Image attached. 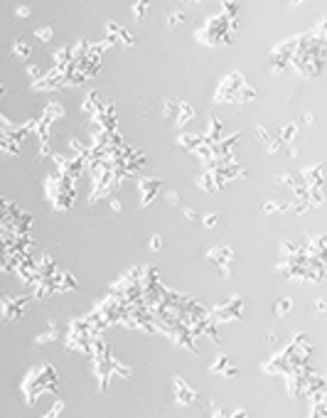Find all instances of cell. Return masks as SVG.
Wrapping results in <instances>:
<instances>
[{"label": "cell", "instance_id": "2e32d148", "mask_svg": "<svg viewBox=\"0 0 327 418\" xmlns=\"http://www.w3.org/2000/svg\"><path fill=\"white\" fill-rule=\"evenodd\" d=\"M226 418H248V413L244 408H237V411H231V413H226Z\"/></svg>", "mask_w": 327, "mask_h": 418}, {"label": "cell", "instance_id": "ac0fdd59", "mask_svg": "<svg viewBox=\"0 0 327 418\" xmlns=\"http://www.w3.org/2000/svg\"><path fill=\"white\" fill-rule=\"evenodd\" d=\"M148 246H150V249H153V251H158L160 246H162V239H160V237H153V239H150V244H148Z\"/></svg>", "mask_w": 327, "mask_h": 418}, {"label": "cell", "instance_id": "5bb4252c", "mask_svg": "<svg viewBox=\"0 0 327 418\" xmlns=\"http://www.w3.org/2000/svg\"><path fill=\"white\" fill-rule=\"evenodd\" d=\"M237 374H239V369H237V367H231V364H229V367H226L224 372H222V376H224V379H234Z\"/></svg>", "mask_w": 327, "mask_h": 418}, {"label": "cell", "instance_id": "cb8c5ba5", "mask_svg": "<svg viewBox=\"0 0 327 418\" xmlns=\"http://www.w3.org/2000/svg\"><path fill=\"white\" fill-rule=\"evenodd\" d=\"M111 209L113 212H121V202H118V199H111Z\"/></svg>", "mask_w": 327, "mask_h": 418}, {"label": "cell", "instance_id": "603a6c76", "mask_svg": "<svg viewBox=\"0 0 327 418\" xmlns=\"http://www.w3.org/2000/svg\"><path fill=\"white\" fill-rule=\"evenodd\" d=\"M15 49H17V52H20V54H23V57L27 54V47H25L23 42H17V45H15Z\"/></svg>", "mask_w": 327, "mask_h": 418}, {"label": "cell", "instance_id": "8fae6325", "mask_svg": "<svg viewBox=\"0 0 327 418\" xmlns=\"http://www.w3.org/2000/svg\"><path fill=\"white\" fill-rule=\"evenodd\" d=\"M229 362H231V359H229L226 354H219L214 362L209 364V374H222V372L226 369V367H229Z\"/></svg>", "mask_w": 327, "mask_h": 418}, {"label": "cell", "instance_id": "7a4b0ae2", "mask_svg": "<svg viewBox=\"0 0 327 418\" xmlns=\"http://www.w3.org/2000/svg\"><path fill=\"white\" fill-rule=\"evenodd\" d=\"M256 138L268 148V153H273V155H285V143L278 136H271V131L266 125H256Z\"/></svg>", "mask_w": 327, "mask_h": 418}, {"label": "cell", "instance_id": "9a60e30c", "mask_svg": "<svg viewBox=\"0 0 327 418\" xmlns=\"http://www.w3.org/2000/svg\"><path fill=\"white\" fill-rule=\"evenodd\" d=\"M37 37L47 42V40H52V30H49V27H42V30H37Z\"/></svg>", "mask_w": 327, "mask_h": 418}, {"label": "cell", "instance_id": "ffe728a7", "mask_svg": "<svg viewBox=\"0 0 327 418\" xmlns=\"http://www.w3.org/2000/svg\"><path fill=\"white\" fill-rule=\"evenodd\" d=\"M204 226H216V214H207V216H204Z\"/></svg>", "mask_w": 327, "mask_h": 418}, {"label": "cell", "instance_id": "30bf717a", "mask_svg": "<svg viewBox=\"0 0 327 418\" xmlns=\"http://www.w3.org/2000/svg\"><path fill=\"white\" fill-rule=\"evenodd\" d=\"M290 310H293V300H290V298H281V300L276 303V307H273V315L283 317V315H288Z\"/></svg>", "mask_w": 327, "mask_h": 418}, {"label": "cell", "instance_id": "ba28073f", "mask_svg": "<svg viewBox=\"0 0 327 418\" xmlns=\"http://www.w3.org/2000/svg\"><path fill=\"white\" fill-rule=\"evenodd\" d=\"M278 138H281L283 143H290L293 146L295 143V138H298V123H283L281 125V131H278Z\"/></svg>", "mask_w": 327, "mask_h": 418}, {"label": "cell", "instance_id": "8992f818", "mask_svg": "<svg viewBox=\"0 0 327 418\" xmlns=\"http://www.w3.org/2000/svg\"><path fill=\"white\" fill-rule=\"evenodd\" d=\"M207 256L214 261L216 266H229V261L234 259V249H231V246H226V244H219V246H212Z\"/></svg>", "mask_w": 327, "mask_h": 418}, {"label": "cell", "instance_id": "7c38bea8", "mask_svg": "<svg viewBox=\"0 0 327 418\" xmlns=\"http://www.w3.org/2000/svg\"><path fill=\"white\" fill-rule=\"evenodd\" d=\"M62 411H64V401H59V398H57L55 406L49 408V411H47L42 418H59V416H62Z\"/></svg>", "mask_w": 327, "mask_h": 418}, {"label": "cell", "instance_id": "6da1fadb", "mask_svg": "<svg viewBox=\"0 0 327 418\" xmlns=\"http://www.w3.org/2000/svg\"><path fill=\"white\" fill-rule=\"evenodd\" d=\"M212 317L216 322H229V320H241L244 317V298L241 295H231L229 300L219 303L212 310Z\"/></svg>", "mask_w": 327, "mask_h": 418}, {"label": "cell", "instance_id": "5b68a950", "mask_svg": "<svg viewBox=\"0 0 327 418\" xmlns=\"http://www.w3.org/2000/svg\"><path fill=\"white\" fill-rule=\"evenodd\" d=\"M160 185L162 182L158 180V177H143V180L138 182V187H140V207H148V204L155 199V194H158V190H160Z\"/></svg>", "mask_w": 327, "mask_h": 418}, {"label": "cell", "instance_id": "484cf974", "mask_svg": "<svg viewBox=\"0 0 327 418\" xmlns=\"http://www.w3.org/2000/svg\"><path fill=\"white\" fill-rule=\"evenodd\" d=\"M303 123H313V113H305V116H303Z\"/></svg>", "mask_w": 327, "mask_h": 418}, {"label": "cell", "instance_id": "3957f363", "mask_svg": "<svg viewBox=\"0 0 327 418\" xmlns=\"http://www.w3.org/2000/svg\"><path fill=\"white\" fill-rule=\"evenodd\" d=\"M27 303H30L27 295L25 298H8V295H3V317L5 320H17V317L23 315Z\"/></svg>", "mask_w": 327, "mask_h": 418}, {"label": "cell", "instance_id": "44dd1931", "mask_svg": "<svg viewBox=\"0 0 327 418\" xmlns=\"http://www.w3.org/2000/svg\"><path fill=\"white\" fill-rule=\"evenodd\" d=\"M315 310L320 313V315H322V313L327 310V305H325V300H322V298H320V300H315Z\"/></svg>", "mask_w": 327, "mask_h": 418}, {"label": "cell", "instance_id": "e0dca14e", "mask_svg": "<svg viewBox=\"0 0 327 418\" xmlns=\"http://www.w3.org/2000/svg\"><path fill=\"white\" fill-rule=\"evenodd\" d=\"M165 199H168V204H180V194H177V192H168V194H165Z\"/></svg>", "mask_w": 327, "mask_h": 418}, {"label": "cell", "instance_id": "d6986e66", "mask_svg": "<svg viewBox=\"0 0 327 418\" xmlns=\"http://www.w3.org/2000/svg\"><path fill=\"white\" fill-rule=\"evenodd\" d=\"M182 214H185V219H190V222H192V219H197V212H194L192 207H185V209H182Z\"/></svg>", "mask_w": 327, "mask_h": 418}, {"label": "cell", "instance_id": "9c48e42d", "mask_svg": "<svg viewBox=\"0 0 327 418\" xmlns=\"http://www.w3.org/2000/svg\"><path fill=\"white\" fill-rule=\"evenodd\" d=\"M325 416H327V404L325 401H310L307 418H325Z\"/></svg>", "mask_w": 327, "mask_h": 418}, {"label": "cell", "instance_id": "d4e9b609", "mask_svg": "<svg viewBox=\"0 0 327 418\" xmlns=\"http://www.w3.org/2000/svg\"><path fill=\"white\" fill-rule=\"evenodd\" d=\"M17 15H20V17H27V15H30V8H20V10H17Z\"/></svg>", "mask_w": 327, "mask_h": 418}, {"label": "cell", "instance_id": "277c9868", "mask_svg": "<svg viewBox=\"0 0 327 418\" xmlns=\"http://www.w3.org/2000/svg\"><path fill=\"white\" fill-rule=\"evenodd\" d=\"M172 386H175V401H177L180 406H190V404H194L197 391H194L192 386L185 384L182 376H175V379H172Z\"/></svg>", "mask_w": 327, "mask_h": 418}, {"label": "cell", "instance_id": "4fadbf2b", "mask_svg": "<svg viewBox=\"0 0 327 418\" xmlns=\"http://www.w3.org/2000/svg\"><path fill=\"white\" fill-rule=\"evenodd\" d=\"M177 113V101H168L162 106V118H172Z\"/></svg>", "mask_w": 327, "mask_h": 418}, {"label": "cell", "instance_id": "52a82bcc", "mask_svg": "<svg viewBox=\"0 0 327 418\" xmlns=\"http://www.w3.org/2000/svg\"><path fill=\"white\" fill-rule=\"evenodd\" d=\"M175 116H177V128H185L194 118V106L182 99V101H177V113Z\"/></svg>", "mask_w": 327, "mask_h": 418}, {"label": "cell", "instance_id": "7402d4cb", "mask_svg": "<svg viewBox=\"0 0 327 418\" xmlns=\"http://www.w3.org/2000/svg\"><path fill=\"white\" fill-rule=\"evenodd\" d=\"M276 339H278L276 332H268V335H266V342H268V344H276Z\"/></svg>", "mask_w": 327, "mask_h": 418}]
</instances>
